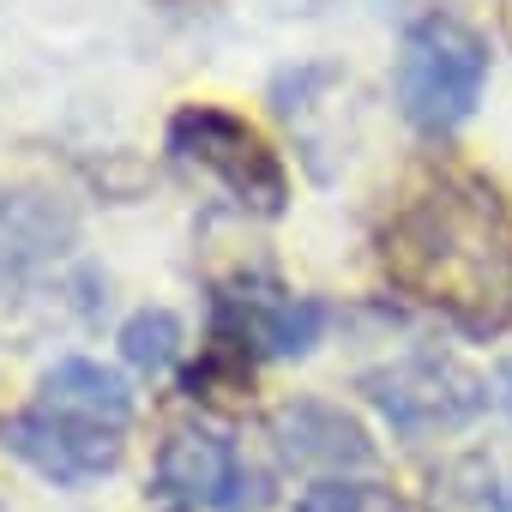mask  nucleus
Masks as SVG:
<instances>
[{"label": "nucleus", "mask_w": 512, "mask_h": 512, "mask_svg": "<svg viewBox=\"0 0 512 512\" xmlns=\"http://www.w3.org/2000/svg\"><path fill=\"white\" fill-rule=\"evenodd\" d=\"M121 356L139 368V374H163L175 356H181V320L169 308H139L127 326H121Z\"/></svg>", "instance_id": "9d476101"}, {"label": "nucleus", "mask_w": 512, "mask_h": 512, "mask_svg": "<svg viewBox=\"0 0 512 512\" xmlns=\"http://www.w3.org/2000/svg\"><path fill=\"white\" fill-rule=\"evenodd\" d=\"M79 235V211L49 187H0V290L25 284L37 266L67 253Z\"/></svg>", "instance_id": "6e6552de"}, {"label": "nucleus", "mask_w": 512, "mask_h": 512, "mask_svg": "<svg viewBox=\"0 0 512 512\" xmlns=\"http://www.w3.org/2000/svg\"><path fill=\"white\" fill-rule=\"evenodd\" d=\"M272 434L284 446V458L296 464H326V470H368L374 464V440L356 416H344L326 398H296L272 416Z\"/></svg>", "instance_id": "1a4fd4ad"}, {"label": "nucleus", "mask_w": 512, "mask_h": 512, "mask_svg": "<svg viewBox=\"0 0 512 512\" xmlns=\"http://www.w3.org/2000/svg\"><path fill=\"white\" fill-rule=\"evenodd\" d=\"M157 488L169 500L187 506H211V512H235L247 500H266V488L253 482V470L241 464L235 440L211 422H181L169 428L163 452H157Z\"/></svg>", "instance_id": "423d86ee"}, {"label": "nucleus", "mask_w": 512, "mask_h": 512, "mask_svg": "<svg viewBox=\"0 0 512 512\" xmlns=\"http://www.w3.org/2000/svg\"><path fill=\"white\" fill-rule=\"evenodd\" d=\"M368 506H374V494H362L350 482H320V488H308V500L296 512H368Z\"/></svg>", "instance_id": "9b49d317"}, {"label": "nucleus", "mask_w": 512, "mask_h": 512, "mask_svg": "<svg viewBox=\"0 0 512 512\" xmlns=\"http://www.w3.org/2000/svg\"><path fill=\"white\" fill-rule=\"evenodd\" d=\"M362 392H368V404H374L392 428H404V434L458 428V422H470L476 410L494 404L488 380L470 374V368L452 362V356H410V362L374 368V374H362Z\"/></svg>", "instance_id": "39448f33"}, {"label": "nucleus", "mask_w": 512, "mask_h": 512, "mask_svg": "<svg viewBox=\"0 0 512 512\" xmlns=\"http://www.w3.org/2000/svg\"><path fill=\"white\" fill-rule=\"evenodd\" d=\"M488 199L434 193L386 235V260L398 266V278L458 314L470 332H494L512 314V241Z\"/></svg>", "instance_id": "f257e3e1"}, {"label": "nucleus", "mask_w": 512, "mask_h": 512, "mask_svg": "<svg viewBox=\"0 0 512 512\" xmlns=\"http://www.w3.org/2000/svg\"><path fill=\"white\" fill-rule=\"evenodd\" d=\"M169 151H175L181 163H199L205 175H217L235 205H253L260 217H278L284 199H290V181H284L278 151L253 133L247 121H235L229 109L187 103V109L169 121Z\"/></svg>", "instance_id": "20e7f679"}, {"label": "nucleus", "mask_w": 512, "mask_h": 512, "mask_svg": "<svg viewBox=\"0 0 512 512\" xmlns=\"http://www.w3.org/2000/svg\"><path fill=\"white\" fill-rule=\"evenodd\" d=\"M398 109L416 133H458L488 85V43L452 19V13H428L404 31L398 43Z\"/></svg>", "instance_id": "7ed1b4c3"}, {"label": "nucleus", "mask_w": 512, "mask_h": 512, "mask_svg": "<svg viewBox=\"0 0 512 512\" xmlns=\"http://www.w3.org/2000/svg\"><path fill=\"white\" fill-rule=\"evenodd\" d=\"M127 422H133V392L115 368L91 362V356H61L43 380L37 398L7 416L0 440L7 452H19L37 476L79 488L91 476H109L121 464L127 446Z\"/></svg>", "instance_id": "f03ea898"}, {"label": "nucleus", "mask_w": 512, "mask_h": 512, "mask_svg": "<svg viewBox=\"0 0 512 512\" xmlns=\"http://www.w3.org/2000/svg\"><path fill=\"white\" fill-rule=\"evenodd\" d=\"M326 302L290 296L278 284H229L217 290V338L253 356H308L326 332Z\"/></svg>", "instance_id": "0eeeda50"}]
</instances>
